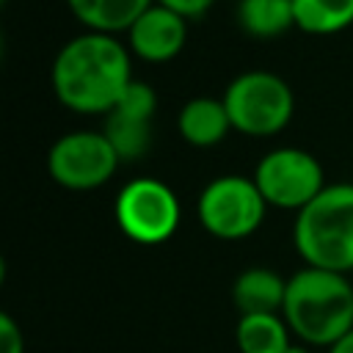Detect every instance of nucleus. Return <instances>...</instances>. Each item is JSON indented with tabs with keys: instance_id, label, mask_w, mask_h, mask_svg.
<instances>
[{
	"instance_id": "6ab92c4d",
	"label": "nucleus",
	"mask_w": 353,
	"mask_h": 353,
	"mask_svg": "<svg viewBox=\"0 0 353 353\" xmlns=\"http://www.w3.org/2000/svg\"><path fill=\"white\" fill-rule=\"evenodd\" d=\"M328 353H353V331H347L336 345H331Z\"/></svg>"
},
{
	"instance_id": "aec40b11",
	"label": "nucleus",
	"mask_w": 353,
	"mask_h": 353,
	"mask_svg": "<svg viewBox=\"0 0 353 353\" xmlns=\"http://www.w3.org/2000/svg\"><path fill=\"white\" fill-rule=\"evenodd\" d=\"M287 353H314V347H309V345H303V342H292Z\"/></svg>"
},
{
	"instance_id": "9b49d317",
	"label": "nucleus",
	"mask_w": 353,
	"mask_h": 353,
	"mask_svg": "<svg viewBox=\"0 0 353 353\" xmlns=\"http://www.w3.org/2000/svg\"><path fill=\"white\" fill-rule=\"evenodd\" d=\"M287 279L270 268H245L232 284V303L237 314H281Z\"/></svg>"
},
{
	"instance_id": "7ed1b4c3",
	"label": "nucleus",
	"mask_w": 353,
	"mask_h": 353,
	"mask_svg": "<svg viewBox=\"0 0 353 353\" xmlns=\"http://www.w3.org/2000/svg\"><path fill=\"white\" fill-rule=\"evenodd\" d=\"M292 243L309 268L353 270V182H334L295 212Z\"/></svg>"
},
{
	"instance_id": "423d86ee",
	"label": "nucleus",
	"mask_w": 353,
	"mask_h": 353,
	"mask_svg": "<svg viewBox=\"0 0 353 353\" xmlns=\"http://www.w3.org/2000/svg\"><path fill=\"white\" fill-rule=\"evenodd\" d=\"M199 221L218 240H243L254 234L268 212L254 179L240 174H223L210 179L199 193Z\"/></svg>"
},
{
	"instance_id": "6e6552de",
	"label": "nucleus",
	"mask_w": 353,
	"mask_h": 353,
	"mask_svg": "<svg viewBox=\"0 0 353 353\" xmlns=\"http://www.w3.org/2000/svg\"><path fill=\"white\" fill-rule=\"evenodd\" d=\"M119 154L102 130H74L61 135L47 154L50 176L69 190L102 188L119 168Z\"/></svg>"
},
{
	"instance_id": "2eb2a0df",
	"label": "nucleus",
	"mask_w": 353,
	"mask_h": 353,
	"mask_svg": "<svg viewBox=\"0 0 353 353\" xmlns=\"http://www.w3.org/2000/svg\"><path fill=\"white\" fill-rule=\"evenodd\" d=\"M237 22L248 36L273 39L295 28V8L292 0H240Z\"/></svg>"
},
{
	"instance_id": "dca6fc26",
	"label": "nucleus",
	"mask_w": 353,
	"mask_h": 353,
	"mask_svg": "<svg viewBox=\"0 0 353 353\" xmlns=\"http://www.w3.org/2000/svg\"><path fill=\"white\" fill-rule=\"evenodd\" d=\"M292 8L303 33L328 36L353 25V0H292Z\"/></svg>"
},
{
	"instance_id": "f03ea898",
	"label": "nucleus",
	"mask_w": 353,
	"mask_h": 353,
	"mask_svg": "<svg viewBox=\"0 0 353 353\" xmlns=\"http://www.w3.org/2000/svg\"><path fill=\"white\" fill-rule=\"evenodd\" d=\"M281 317L295 342L331 347L353 331V284L347 276L303 265L287 279Z\"/></svg>"
},
{
	"instance_id": "39448f33",
	"label": "nucleus",
	"mask_w": 353,
	"mask_h": 353,
	"mask_svg": "<svg viewBox=\"0 0 353 353\" xmlns=\"http://www.w3.org/2000/svg\"><path fill=\"white\" fill-rule=\"evenodd\" d=\"M113 218L124 237L138 245H160L179 229L182 207L176 193L154 176L130 179L113 201Z\"/></svg>"
},
{
	"instance_id": "a211bd4d",
	"label": "nucleus",
	"mask_w": 353,
	"mask_h": 353,
	"mask_svg": "<svg viewBox=\"0 0 353 353\" xmlns=\"http://www.w3.org/2000/svg\"><path fill=\"white\" fill-rule=\"evenodd\" d=\"M157 3L171 8V11H176V14H182L185 19H193V17L207 14L215 0H157Z\"/></svg>"
},
{
	"instance_id": "ddd939ff",
	"label": "nucleus",
	"mask_w": 353,
	"mask_h": 353,
	"mask_svg": "<svg viewBox=\"0 0 353 353\" xmlns=\"http://www.w3.org/2000/svg\"><path fill=\"white\" fill-rule=\"evenodd\" d=\"M72 14L94 33H127L154 0H66Z\"/></svg>"
},
{
	"instance_id": "f257e3e1",
	"label": "nucleus",
	"mask_w": 353,
	"mask_h": 353,
	"mask_svg": "<svg viewBox=\"0 0 353 353\" xmlns=\"http://www.w3.org/2000/svg\"><path fill=\"white\" fill-rule=\"evenodd\" d=\"M132 80L130 47L110 33L85 30L52 61V91L74 113H110Z\"/></svg>"
},
{
	"instance_id": "f3484780",
	"label": "nucleus",
	"mask_w": 353,
	"mask_h": 353,
	"mask_svg": "<svg viewBox=\"0 0 353 353\" xmlns=\"http://www.w3.org/2000/svg\"><path fill=\"white\" fill-rule=\"evenodd\" d=\"M0 353H25V336L17 320L3 312L0 314Z\"/></svg>"
},
{
	"instance_id": "4468645a",
	"label": "nucleus",
	"mask_w": 353,
	"mask_h": 353,
	"mask_svg": "<svg viewBox=\"0 0 353 353\" xmlns=\"http://www.w3.org/2000/svg\"><path fill=\"white\" fill-rule=\"evenodd\" d=\"M292 342L281 314H243L234 325V345L240 353H287Z\"/></svg>"
},
{
	"instance_id": "1a4fd4ad",
	"label": "nucleus",
	"mask_w": 353,
	"mask_h": 353,
	"mask_svg": "<svg viewBox=\"0 0 353 353\" xmlns=\"http://www.w3.org/2000/svg\"><path fill=\"white\" fill-rule=\"evenodd\" d=\"M157 110V94L149 83L132 80L121 99L105 113V138L116 149L121 163L141 160L152 146V119Z\"/></svg>"
},
{
	"instance_id": "9d476101",
	"label": "nucleus",
	"mask_w": 353,
	"mask_h": 353,
	"mask_svg": "<svg viewBox=\"0 0 353 353\" xmlns=\"http://www.w3.org/2000/svg\"><path fill=\"white\" fill-rule=\"evenodd\" d=\"M188 41V19L157 0L132 22L127 30V47L143 61L163 63L179 55V50Z\"/></svg>"
},
{
	"instance_id": "f8f14e48",
	"label": "nucleus",
	"mask_w": 353,
	"mask_h": 353,
	"mask_svg": "<svg viewBox=\"0 0 353 353\" xmlns=\"http://www.w3.org/2000/svg\"><path fill=\"white\" fill-rule=\"evenodd\" d=\"M176 130L190 146H199V149L221 143L232 130V121H229L223 99H215V97H193V99H188L179 108Z\"/></svg>"
},
{
	"instance_id": "0eeeda50",
	"label": "nucleus",
	"mask_w": 353,
	"mask_h": 353,
	"mask_svg": "<svg viewBox=\"0 0 353 353\" xmlns=\"http://www.w3.org/2000/svg\"><path fill=\"white\" fill-rule=\"evenodd\" d=\"M268 201V207L301 212L325 188V174L320 160L298 146L270 149L254 168L251 176Z\"/></svg>"
},
{
	"instance_id": "20e7f679",
	"label": "nucleus",
	"mask_w": 353,
	"mask_h": 353,
	"mask_svg": "<svg viewBox=\"0 0 353 353\" xmlns=\"http://www.w3.org/2000/svg\"><path fill=\"white\" fill-rule=\"evenodd\" d=\"M221 99L226 105L232 130L248 138H270L281 132L295 110L290 83L268 69H248L237 74Z\"/></svg>"
}]
</instances>
